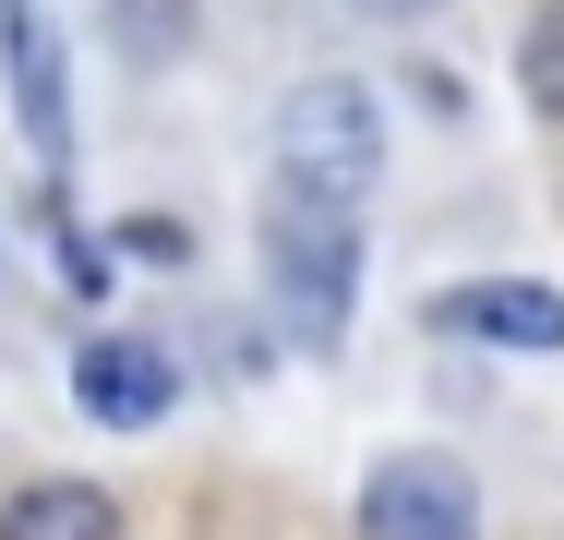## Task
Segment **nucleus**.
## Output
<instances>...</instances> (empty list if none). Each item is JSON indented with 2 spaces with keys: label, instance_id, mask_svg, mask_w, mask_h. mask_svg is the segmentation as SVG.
<instances>
[{
  "label": "nucleus",
  "instance_id": "obj_1",
  "mask_svg": "<svg viewBox=\"0 0 564 540\" xmlns=\"http://www.w3.org/2000/svg\"><path fill=\"white\" fill-rule=\"evenodd\" d=\"M264 252H276L289 336H301V348H337V336H348V289H360L348 205H337V193H301V181H276V193H264Z\"/></svg>",
  "mask_w": 564,
  "mask_h": 540
},
{
  "label": "nucleus",
  "instance_id": "obj_2",
  "mask_svg": "<svg viewBox=\"0 0 564 540\" xmlns=\"http://www.w3.org/2000/svg\"><path fill=\"white\" fill-rule=\"evenodd\" d=\"M372 169H384V120H372V97L348 73H313L301 97L276 108V181L348 205V193H372Z\"/></svg>",
  "mask_w": 564,
  "mask_h": 540
},
{
  "label": "nucleus",
  "instance_id": "obj_3",
  "mask_svg": "<svg viewBox=\"0 0 564 540\" xmlns=\"http://www.w3.org/2000/svg\"><path fill=\"white\" fill-rule=\"evenodd\" d=\"M360 540H480V493L456 456H384L360 480Z\"/></svg>",
  "mask_w": 564,
  "mask_h": 540
},
{
  "label": "nucleus",
  "instance_id": "obj_4",
  "mask_svg": "<svg viewBox=\"0 0 564 540\" xmlns=\"http://www.w3.org/2000/svg\"><path fill=\"white\" fill-rule=\"evenodd\" d=\"M73 397H85L97 432H156L169 397H181V372H169V348H144V336H97V348L73 360Z\"/></svg>",
  "mask_w": 564,
  "mask_h": 540
},
{
  "label": "nucleus",
  "instance_id": "obj_5",
  "mask_svg": "<svg viewBox=\"0 0 564 540\" xmlns=\"http://www.w3.org/2000/svg\"><path fill=\"white\" fill-rule=\"evenodd\" d=\"M433 324L445 336H492V348H564V289H541V277H468V289L433 301Z\"/></svg>",
  "mask_w": 564,
  "mask_h": 540
},
{
  "label": "nucleus",
  "instance_id": "obj_6",
  "mask_svg": "<svg viewBox=\"0 0 564 540\" xmlns=\"http://www.w3.org/2000/svg\"><path fill=\"white\" fill-rule=\"evenodd\" d=\"M0 540H120V505L97 480H24L0 493Z\"/></svg>",
  "mask_w": 564,
  "mask_h": 540
},
{
  "label": "nucleus",
  "instance_id": "obj_7",
  "mask_svg": "<svg viewBox=\"0 0 564 540\" xmlns=\"http://www.w3.org/2000/svg\"><path fill=\"white\" fill-rule=\"evenodd\" d=\"M12 12V108H24V132L48 144V169H61V48L24 24V0H0Z\"/></svg>",
  "mask_w": 564,
  "mask_h": 540
},
{
  "label": "nucleus",
  "instance_id": "obj_8",
  "mask_svg": "<svg viewBox=\"0 0 564 540\" xmlns=\"http://www.w3.org/2000/svg\"><path fill=\"white\" fill-rule=\"evenodd\" d=\"M517 85H529V108H541V120H564V0H541V12H529V36H517Z\"/></svg>",
  "mask_w": 564,
  "mask_h": 540
},
{
  "label": "nucleus",
  "instance_id": "obj_9",
  "mask_svg": "<svg viewBox=\"0 0 564 540\" xmlns=\"http://www.w3.org/2000/svg\"><path fill=\"white\" fill-rule=\"evenodd\" d=\"M348 12H384V24H409V12H433V0H348Z\"/></svg>",
  "mask_w": 564,
  "mask_h": 540
}]
</instances>
